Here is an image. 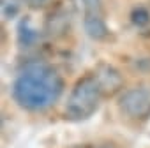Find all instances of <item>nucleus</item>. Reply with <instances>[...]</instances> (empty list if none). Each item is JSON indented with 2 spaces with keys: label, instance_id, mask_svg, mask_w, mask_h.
Masks as SVG:
<instances>
[{
  "label": "nucleus",
  "instance_id": "1",
  "mask_svg": "<svg viewBox=\"0 0 150 148\" xmlns=\"http://www.w3.org/2000/svg\"><path fill=\"white\" fill-rule=\"evenodd\" d=\"M64 92V80L57 69L46 62H28L13 85V99L27 111L51 108Z\"/></svg>",
  "mask_w": 150,
  "mask_h": 148
},
{
  "label": "nucleus",
  "instance_id": "2",
  "mask_svg": "<svg viewBox=\"0 0 150 148\" xmlns=\"http://www.w3.org/2000/svg\"><path fill=\"white\" fill-rule=\"evenodd\" d=\"M103 97L104 94L94 74L83 76L81 80L76 81L67 97L65 116L69 120H87L97 111Z\"/></svg>",
  "mask_w": 150,
  "mask_h": 148
},
{
  "label": "nucleus",
  "instance_id": "3",
  "mask_svg": "<svg viewBox=\"0 0 150 148\" xmlns=\"http://www.w3.org/2000/svg\"><path fill=\"white\" fill-rule=\"evenodd\" d=\"M118 108L125 116L132 120L146 118L150 115V90L145 87L125 90L118 99Z\"/></svg>",
  "mask_w": 150,
  "mask_h": 148
},
{
  "label": "nucleus",
  "instance_id": "4",
  "mask_svg": "<svg viewBox=\"0 0 150 148\" xmlns=\"http://www.w3.org/2000/svg\"><path fill=\"white\" fill-rule=\"evenodd\" d=\"M94 76L97 80V83L101 85V90L104 95H113L117 94L122 85H124V80H122V74L113 67V65H108V63H101L97 65Z\"/></svg>",
  "mask_w": 150,
  "mask_h": 148
},
{
  "label": "nucleus",
  "instance_id": "5",
  "mask_svg": "<svg viewBox=\"0 0 150 148\" xmlns=\"http://www.w3.org/2000/svg\"><path fill=\"white\" fill-rule=\"evenodd\" d=\"M37 39H39L37 28H34L28 20H23V21L18 25V42H20L23 48H28V46L35 44Z\"/></svg>",
  "mask_w": 150,
  "mask_h": 148
},
{
  "label": "nucleus",
  "instance_id": "6",
  "mask_svg": "<svg viewBox=\"0 0 150 148\" xmlns=\"http://www.w3.org/2000/svg\"><path fill=\"white\" fill-rule=\"evenodd\" d=\"M21 6H23V0H0L4 20H14L20 14Z\"/></svg>",
  "mask_w": 150,
  "mask_h": 148
},
{
  "label": "nucleus",
  "instance_id": "7",
  "mask_svg": "<svg viewBox=\"0 0 150 148\" xmlns=\"http://www.w3.org/2000/svg\"><path fill=\"white\" fill-rule=\"evenodd\" d=\"M85 18H104L103 16V0H81Z\"/></svg>",
  "mask_w": 150,
  "mask_h": 148
},
{
  "label": "nucleus",
  "instance_id": "8",
  "mask_svg": "<svg viewBox=\"0 0 150 148\" xmlns=\"http://www.w3.org/2000/svg\"><path fill=\"white\" fill-rule=\"evenodd\" d=\"M131 21L136 27H146L150 23V13H148V9H145L141 6L139 7H134L132 13H131Z\"/></svg>",
  "mask_w": 150,
  "mask_h": 148
},
{
  "label": "nucleus",
  "instance_id": "9",
  "mask_svg": "<svg viewBox=\"0 0 150 148\" xmlns=\"http://www.w3.org/2000/svg\"><path fill=\"white\" fill-rule=\"evenodd\" d=\"M23 2L30 7V9H42V7H46L51 0H23Z\"/></svg>",
  "mask_w": 150,
  "mask_h": 148
},
{
  "label": "nucleus",
  "instance_id": "10",
  "mask_svg": "<svg viewBox=\"0 0 150 148\" xmlns=\"http://www.w3.org/2000/svg\"><path fill=\"white\" fill-rule=\"evenodd\" d=\"M97 148H118V146L113 144V143H106V144H101V146H97Z\"/></svg>",
  "mask_w": 150,
  "mask_h": 148
}]
</instances>
